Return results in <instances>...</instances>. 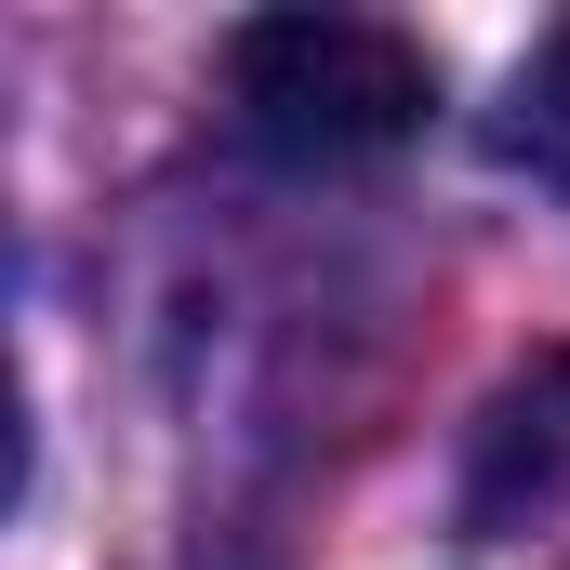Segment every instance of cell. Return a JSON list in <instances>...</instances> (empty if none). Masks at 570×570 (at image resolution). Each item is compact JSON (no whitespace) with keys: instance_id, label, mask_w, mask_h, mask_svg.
<instances>
[{"instance_id":"1","label":"cell","mask_w":570,"mask_h":570,"mask_svg":"<svg viewBox=\"0 0 570 570\" xmlns=\"http://www.w3.org/2000/svg\"><path fill=\"white\" fill-rule=\"evenodd\" d=\"M226 107L279 173H358L438 120V53L385 13H253L226 40Z\"/></svg>"},{"instance_id":"2","label":"cell","mask_w":570,"mask_h":570,"mask_svg":"<svg viewBox=\"0 0 570 570\" xmlns=\"http://www.w3.org/2000/svg\"><path fill=\"white\" fill-rule=\"evenodd\" d=\"M558 504H570V345H531L464 425V518L478 531H531Z\"/></svg>"},{"instance_id":"3","label":"cell","mask_w":570,"mask_h":570,"mask_svg":"<svg viewBox=\"0 0 570 570\" xmlns=\"http://www.w3.org/2000/svg\"><path fill=\"white\" fill-rule=\"evenodd\" d=\"M504 159H518L531 186H558V199H570V27H544L531 67L504 80Z\"/></svg>"}]
</instances>
